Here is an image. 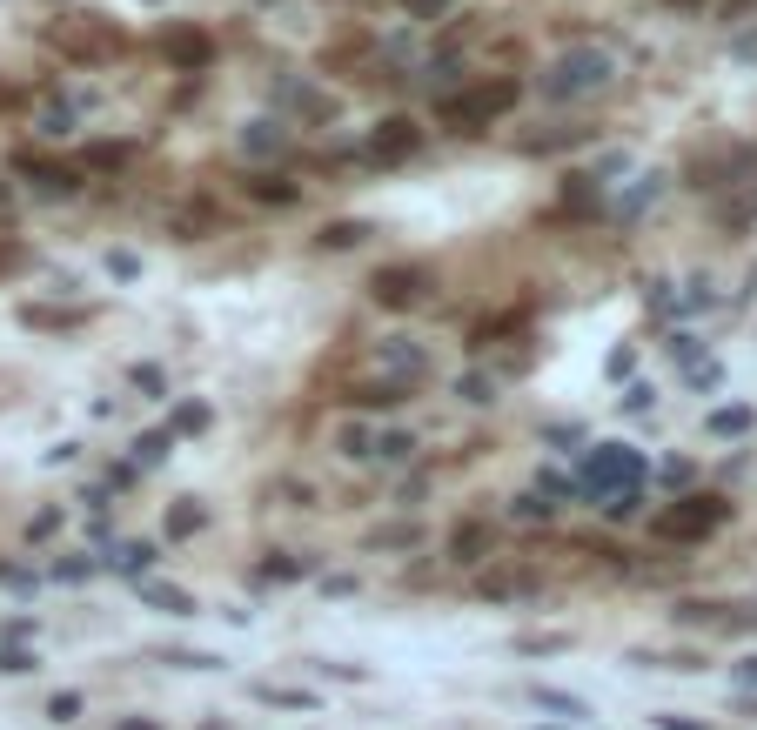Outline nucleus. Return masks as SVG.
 <instances>
[{
    "label": "nucleus",
    "instance_id": "nucleus-33",
    "mask_svg": "<svg viewBox=\"0 0 757 730\" xmlns=\"http://www.w3.org/2000/svg\"><path fill=\"white\" fill-rule=\"evenodd\" d=\"M342 456H369V429L349 422V429H342Z\"/></svg>",
    "mask_w": 757,
    "mask_h": 730
},
{
    "label": "nucleus",
    "instance_id": "nucleus-12",
    "mask_svg": "<svg viewBox=\"0 0 757 730\" xmlns=\"http://www.w3.org/2000/svg\"><path fill=\"white\" fill-rule=\"evenodd\" d=\"M530 697H536V710H557V717H577V724L590 717V704H583V697H570V690H550V684H536Z\"/></svg>",
    "mask_w": 757,
    "mask_h": 730
},
{
    "label": "nucleus",
    "instance_id": "nucleus-17",
    "mask_svg": "<svg viewBox=\"0 0 757 730\" xmlns=\"http://www.w3.org/2000/svg\"><path fill=\"white\" fill-rule=\"evenodd\" d=\"M409 449H416V436L389 429V436H376V443H369V456H382V463H409Z\"/></svg>",
    "mask_w": 757,
    "mask_h": 730
},
{
    "label": "nucleus",
    "instance_id": "nucleus-14",
    "mask_svg": "<svg viewBox=\"0 0 757 730\" xmlns=\"http://www.w3.org/2000/svg\"><path fill=\"white\" fill-rule=\"evenodd\" d=\"M248 195H255V201H275V208H289L302 188H295L289 175H255V181H248Z\"/></svg>",
    "mask_w": 757,
    "mask_h": 730
},
{
    "label": "nucleus",
    "instance_id": "nucleus-24",
    "mask_svg": "<svg viewBox=\"0 0 757 730\" xmlns=\"http://www.w3.org/2000/svg\"><path fill=\"white\" fill-rule=\"evenodd\" d=\"M456 389H463V402H496V376H483V369H469Z\"/></svg>",
    "mask_w": 757,
    "mask_h": 730
},
{
    "label": "nucleus",
    "instance_id": "nucleus-13",
    "mask_svg": "<svg viewBox=\"0 0 757 730\" xmlns=\"http://www.w3.org/2000/svg\"><path fill=\"white\" fill-rule=\"evenodd\" d=\"M141 597L155 603V610H168V617H188V610H195V597L175 590V583H141Z\"/></svg>",
    "mask_w": 757,
    "mask_h": 730
},
{
    "label": "nucleus",
    "instance_id": "nucleus-32",
    "mask_svg": "<svg viewBox=\"0 0 757 730\" xmlns=\"http://www.w3.org/2000/svg\"><path fill=\"white\" fill-rule=\"evenodd\" d=\"M134 389H148V396H168V382H161V369H148V362L134 369Z\"/></svg>",
    "mask_w": 757,
    "mask_h": 730
},
{
    "label": "nucleus",
    "instance_id": "nucleus-8",
    "mask_svg": "<svg viewBox=\"0 0 757 730\" xmlns=\"http://www.w3.org/2000/svg\"><path fill=\"white\" fill-rule=\"evenodd\" d=\"M168 61L175 67H188V74H195V67H208V54H215V41H208V34H201V27H168Z\"/></svg>",
    "mask_w": 757,
    "mask_h": 730
},
{
    "label": "nucleus",
    "instance_id": "nucleus-5",
    "mask_svg": "<svg viewBox=\"0 0 757 730\" xmlns=\"http://www.w3.org/2000/svg\"><path fill=\"white\" fill-rule=\"evenodd\" d=\"M423 288H429V275L416 262H396V268H382L376 282H369V295H376L382 309H409V302H423Z\"/></svg>",
    "mask_w": 757,
    "mask_h": 730
},
{
    "label": "nucleus",
    "instance_id": "nucleus-30",
    "mask_svg": "<svg viewBox=\"0 0 757 730\" xmlns=\"http://www.w3.org/2000/svg\"><path fill=\"white\" fill-rule=\"evenodd\" d=\"M550 509H557V503H543V496H523V503H516V516H523V523H550Z\"/></svg>",
    "mask_w": 757,
    "mask_h": 730
},
{
    "label": "nucleus",
    "instance_id": "nucleus-41",
    "mask_svg": "<svg viewBox=\"0 0 757 730\" xmlns=\"http://www.w3.org/2000/svg\"><path fill=\"white\" fill-rule=\"evenodd\" d=\"M670 7H704V0H670Z\"/></svg>",
    "mask_w": 757,
    "mask_h": 730
},
{
    "label": "nucleus",
    "instance_id": "nucleus-20",
    "mask_svg": "<svg viewBox=\"0 0 757 730\" xmlns=\"http://www.w3.org/2000/svg\"><path fill=\"white\" fill-rule=\"evenodd\" d=\"M201 523H208V509H201V503H181V509H168V536H195Z\"/></svg>",
    "mask_w": 757,
    "mask_h": 730
},
{
    "label": "nucleus",
    "instance_id": "nucleus-2",
    "mask_svg": "<svg viewBox=\"0 0 757 730\" xmlns=\"http://www.w3.org/2000/svg\"><path fill=\"white\" fill-rule=\"evenodd\" d=\"M610 54L603 47H570L557 61L543 67V101H583V94H603L610 88Z\"/></svg>",
    "mask_w": 757,
    "mask_h": 730
},
{
    "label": "nucleus",
    "instance_id": "nucleus-28",
    "mask_svg": "<svg viewBox=\"0 0 757 730\" xmlns=\"http://www.w3.org/2000/svg\"><path fill=\"white\" fill-rule=\"evenodd\" d=\"M128 161V148L121 141H101V148H88V168H121Z\"/></svg>",
    "mask_w": 757,
    "mask_h": 730
},
{
    "label": "nucleus",
    "instance_id": "nucleus-29",
    "mask_svg": "<svg viewBox=\"0 0 757 730\" xmlns=\"http://www.w3.org/2000/svg\"><path fill=\"white\" fill-rule=\"evenodd\" d=\"M262 576H275V583H295V576H302V563H295V556H268Z\"/></svg>",
    "mask_w": 757,
    "mask_h": 730
},
{
    "label": "nucleus",
    "instance_id": "nucleus-6",
    "mask_svg": "<svg viewBox=\"0 0 757 730\" xmlns=\"http://www.w3.org/2000/svg\"><path fill=\"white\" fill-rule=\"evenodd\" d=\"M423 148V128L409 121V114H389V121H376V134H369V155L376 161H409Z\"/></svg>",
    "mask_w": 757,
    "mask_h": 730
},
{
    "label": "nucleus",
    "instance_id": "nucleus-10",
    "mask_svg": "<svg viewBox=\"0 0 757 730\" xmlns=\"http://www.w3.org/2000/svg\"><path fill=\"white\" fill-rule=\"evenodd\" d=\"M396 402H409V382H402V376L356 382V409H396Z\"/></svg>",
    "mask_w": 757,
    "mask_h": 730
},
{
    "label": "nucleus",
    "instance_id": "nucleus-27",
    "mask_svg": "<svg viewBox=\"0 0 757 730\" xmlns=\"http://www.w3.org/2000/svg\"><path fill=\"white\" fill-rule=\"evenodd\" d=\"M376 543L382 550H409V543H423V530L416 523H396V530H376Z\"/></svg>",
    "mask_w": 757,
    "mask_h": 730
},
{
    "label": "nucleus",
    "instance_id": "nucleus-42",
    "mask_svg": "<svg viewBox=\"0 0 757 730\" xmlns=\"http://www.w3.org/2000/svg\"><path fill=\"white\" fill-rule=\"evenodd\" d=\"M148 7H161V0H148Z\"/></svg>",
    "mask_w": 757,
    "mask_h": 730
},
{
    "label": "nucleus",
    "instance_id": "nucleus-40",
    "mask_svg": "<svg viewBox=\"0 0 757 730\" xmlns=\"http://www.w3.org/2000/svg\"><path fill=\"white\" fill-rule=\"evenodd\" d=\"M121 730H161V724H121Z\"/></svg>",
    "mask_w": 757,
    "mask_h": 730
},
{
    "label": "nucleus",
    "instance_id": "nucleus-35",
    "mask_svg": "<svg viewBox=\"0 0 757 730\" xmlns=\"http://www.w3.org/2000/svg\"><path fill=\"white\" fill-rule=\"evenodd\" d=\"M731 54H737V61H757V27H751V34H737Z\"/></svg>",
    "mask_w": 757,
    "mask_h": 730
},
{
    "label": "nucleus",
    "instance_id": "nucleus-39",
    "mask_svg": "<svg viewBox=\"0 0 757 730\" xmlns=\"http://www.w3.org/2000/svg\"><path fill=\"white\" fill-rule=\"evenodd\" d=\"M409 7H416V14H423V21H436V14H443L449 0H409Z\"/></svg>",
    "mask_w": 757,
    "mask_h": 730
},
{
    "label": "nucleus",
    "instance_id": "nucleus-19",
    "mask_svg": "<svg viewBox=\"0 0 757 730\" xmlns=\"http://www.w3.org/2000/svg\"><path fill=\"white\" fill-rule=\"evenodd\" d=\"M751 409H744V402H737V409H717V416H711V436H744V429H751Z\"/></svg>",
    "mask_w": 757,
    "mask_h": 730
},
{
    "label": "nucleus",
    "instance_id": "nucleus-21",
    "mask_svg": "<svg viewBox=\"0 0 757 730\" xmlns=\"http://www.w3.org/2000/svg\"><path fill=\"white\" fill-rule=\"evenodd\" d=\"M255 697H262V704H275V710H315L309 690H275V684H262Z\"/></svg>",
    "mask_w": 757,
    "mask_h": 730
},
{
    "label": "nucleus",
    "instance_id": "nucleus-38",
    "mask_svg": "<svg viewBox=\"0 0 757 730\" xmlns=\"http://www.w3.org/2000/svg\"><path fill=\"white\" fill-rule=\"evenodd\" d=\"M657 730H711V724H691V717H657Z\"/></svg>",
    "mask_w": 757,
    "mask_h": 730
},
{
    "label": "nucleus",
    "instance_id": "nucleus-1",
    "mask_svg": "<svg viewBox=\"0 0 757 730\" xmlns=\"http://www.w3.org/2000/svg\"><path fill=\"white\" fill-rule=\"evenodd\" d=\"M516 101H523V88L496 74V81H476V88H443L436 94V121L456 128V134H483L490 121H503Z\"/></svg>",
    "mask_w": 757,
    "mask_h": 730
},
{
    "label": "nucleus",
    "instance_id": "nucleus-26",
    "mask_svg": "<svg viewBox=\"0 0 757 730\" xmlns=\"http://www.w3.org/2000/svg\"><path fill=\"white\" fill-rule=\"evenodd\" d=\"M27 670H34V650H21V643L7 650V643H0V677H27Z\"/></svg>",
    "mask_w": 757,
    "mask_h": 730
},
{
    "label": "nucleus",
    "instance_id": "nucleus-15",
    "mask_svg": "<svg viewBox=\"0 0 757 730\" xmlns=\"http://www.w3.org/2000/svg\"><path fill=\"white\" fill-rule=\"evenodd\" d=\"M108 563L121 576H148V563H155V550L148 543H121V550H108Z\"/></svg>",
    "mask_w": 757,
    "mask_h": 730
},
{
    "label": "nucleus",
    "instance_id": "nucleus-18",
    "mask_svg": "<svg viewBox=\"0 0 757 730\" xmlns=\"http://www.w3.org/2000/svg\"><path fill=\"white\" fill-rule=\"evenodd\" d=\"M362 235H369V222H329L322 235H315V242H322V248H356Z\"/></svg>",
    "mask_w": 757,
    "mask_h": 730
},
{
    "label": "nucleus",
    "instance_id": "nucleus-37",
    "mask_svg": "<svg viewBox=\"0 0 757 730\" xmlns=\"http://www.w3.org/2000/svg\"><path fill=\"white\" fill-rule=\"evenodd\" d=\"M737 684H744V690H757V657H744V664H737Z\"/></svg>",
    "mask_w": 757,
    "mask_h": 730
},
{
    "label": "nucleus",
    "instance_id": "nucleus-4",
    "mask_svg": "<svg viewBox=\"0 0 757 730\" xmlns=\"http://www.w3.org/2000/svg\"><path fill=\"white\" fill-rule=\"evenodd\" d=\"M644 476H650V463H644L630 443H597V449H583V483H590V496L630 489V483H644Z\"/></svg>",
    "mask_w": 757,
    "mask_h": 730
},
{
    "label": "nucleus",
    "instance_id": "nucleus-23",
    "mask_svg": "<svg viewBox=\"0 0 757 730\" xmlns=\"http://www.w3.org/2000/svg\"><path fill=\"white\" fill-rule=\"evenodd\" d=\"M47 717H54V724H74V717H81V690H54V697H47Z\"/></svg>",
    "mask_w": 757,
    "mask_h": 730
},
{
    "label": "nucleus",
    "instance_id": "nucleus-16",
    "mask_svg": "<svg viewBox=\"0 0 757 730\" xmlns=\"http://www.w3.org/2000/svg\"><path fill=\"white\" fill-rule=\"evenodd\" d=\"M201 429H208V402H181L168 416V436H201Z\"/></svg>",
    "mask_w": 757,
    "mask_h": 730
},
{
    "label": "nucleus",
    "instance_id": "nucleus-31",
    "mask_svg": "<svg viewBox=\"0 0 757 730\" xmlns=\"http://www.w3.org/2000/svg\"><path fill=\"white\" fill-rule=\"evenodd\" d=\"M67 128H74V108H47L41 114V134H67Z\"/></svg>",
    "mask_w": 757,
    "mask_h": 730
},
{
    "label": "nucleus",
    "instance_id": "nucleus-36",
    "mask_svg": "<svg viewBox=\"0 0 757 730\" xmlns=\"http://www.w3.org/2000/svg\"><path fill=\"white\" fill-rule=\"evenodd\" d=\"M27 262V248L21 242H0V268H21Z\"/></svg>",
    "mask_w": 757,
    "mask_h": 730
},
{
    "label": "nucleus",
    "instance_id": "nucleus-7",
    "mask_svg": "<svg viewBox=\"0 0 757 730\" xmlns=\"http://www.w3.org/2000/svg\"><path fill=\"white\" fill-rule=\"evenodd\" d=\"M275 108H289V114H309V121H329L335 101L322 88H309V81H295V74H282L275 81Z\"/></svg>",
    "mask_w": 757,
    "mask_h": 730
},
{
    "label": "nucleus",
    "instance_id": "nucleus-11",
    "mask_svg": "<svg viewBox=\"0 0 757 730\" xmlns=\"http://www.w3.org/2000/svg\"><path fill=\"white\" fill-rule=\"evenodd\" d=\"M483 550H490V523H463V530L449 536V556L456 563H483Z\"/></svg>",
    "mask_w": 757,
    "mask_h": 730
},
{
    "label": "nucleus",
    "instance_id": "nucleus-3",
    "mask_svg": "<svg viewBox=\"0 0 757 730\" xmlns=\"http://www.w3.org/2000/svg\"><path fill=\"white\" fill-rule=\"evenodd\" d=\"M717 523H731V503L724 496H684V503H670L650 516V536L657 543H704Z\"/></svg>",
    "mask_w": 757,
    "mask_h": 730
},
{
    "label": "nucleus",
    "instance_id": "nucleus-9",
    "mask_svg": "<svg viewBox=\"0 0 757 730\" xmlns=\"http://www.w3.org/2000/svg\"><path fill=\"white\" fill-rule=\"evenodd\" d=\"M242 148L255 161H268V155H282V148H289V128H282V121H248V128H242Z\"/></svg>",
    "mask_w": 757,
    "mask_h": 730
},
{
    "label": "nucleus",
    "instance_id": "nucleus-34",
    "mask_svg": "<svg viewBox=\"0 0 757 730\" xmlns=\"http://www.w3.org/2000/svg\"><path fill=\"white\" fill-rule=\"evenodd\" d=\"M650 396H657V389H650V382H637V389L624 396V409H630V416H644V409H650Z\"/></svg>",
    "mask_w": 757,
    "mask_h": 730
},
{
    "label": "nucleus",
    "instance_id": "nucleus-25",
    "mask_svg": "<svg viewBox=\"0 0 757 730\" xmlns=\"http://www.w3.org/2000/svg\"><path fill=\"white\" fill-rule=\"evenodd\" d=\"M657 195H664V175H644V181L624 195V215H637V208H644V201H657Z\"/></svg>",
    "mask_w": 757,
    "mask_h": 730
},
{
    "label": "nucleus",
    "instance_id": "nucleus-22",
    "mask_svg": "<svg viewBox=\"0 0 757 730\" xmlns=\"http://www.w3.org/2000/svg\"><path fill=\"white\" fill-rule=\"evenodd\" d=\"M168 449H175V436H168V429H148V436L134 443V463H161Z\"/></svg>",
    "mask_w": 757,
    "mask_h": 730
}]
</instances>
